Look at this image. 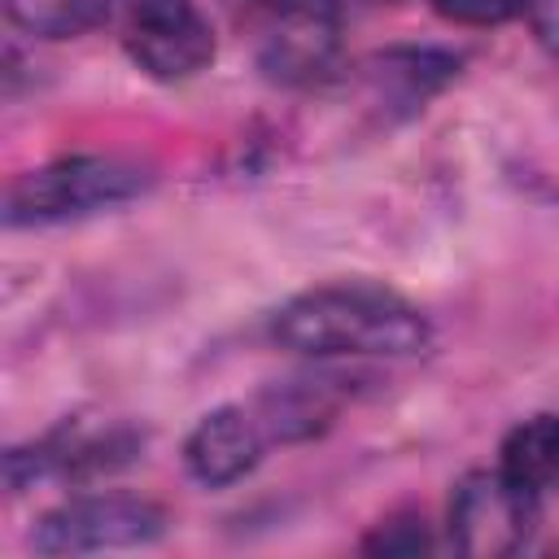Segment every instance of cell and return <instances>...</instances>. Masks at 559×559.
<instances>
[{"instance_id":"12","label":"cell","mask_w":559,"mask_h":559,"mask_svg":"<svg viewBox=\"0 0 559 559\" xmlns=\"http://www.w3.org/2000/svg\"><path fill=\"white\" fill-rule=\"evenodd\" d=\"M118 0H4V17L35 39H74L100 26Z\"/></svg>"},{"instance_id":"11","label":"cell","mask_w":559,"mask_h":559,"mask_svg":"<svg viewBox=\"0 0 559 559\" xmlns=\"http://www.w3.org/2000/svg\"><path fill=\"white\" fill-rule=\"evenodd\" d=\"M459 74V57L437 52V48H393L380 52L371 61V83L380 96H389L393 105H424L432 92H441L450 79Z\"/></svg>"},{"instance_id":"5","label":"cell","mask_w":559,"mask_h":559,"mask_svg":"<svg viewBox=\"0 0 559 559\" xmlns=\"http://www.w3.org/2000/svg\"><path fill=\"white\" fill-rule=\"evenodd\" d=\"M345 17L336 0H280L262 9L258 66L271 83L314 87L341 66Z\"/></svg>"},{"instance_id":"9","label":"cell","mask_w":559,"mask_h":559,"mask_svg":"<svg viewBox=\"0 0 559 559\" xmlns=\"http://www.w3.org/2000/svg\"><path fill=\"white\" fill-rule=\"evenodd\" d=\"M336 389L328 380H288L262 393L258 419L271 441H310L336 419Z\"/></svg>"},{"instance_id":"4","label":"cell","mask_w":559,"mask_h":559,"mask_svg":"<svg viewBox=\"0 0 559 559\" xmlns=\"http://www.w3.org/2000/svg\"><path fill=\"white\" fill-rule=\"evenodd\" d=\"M537 528V493L515 485L498 463L463 472L445 502V542L467 559L520 555Z\"/></svg>"},{"instance_id":"6","label":"cell","mask_w":559,"mask_h":559,"mask_svg":"<svg viewBox=\"0 0 559 559\" xmlns=\"http://www.w3.org/2000/svg\"><path fill=\"white\" fill-rule=\"evenodd\" d=\"M131 66L157 83H188L210 70L218 39L197 0H131L122 17Z\"/></svg>"},{"instance_id":"3","label":"cell","mask_w":559,"mask_h":559,"mask_svg":"<svg viewBox=\"0 0 559 559\" xmlns=\"http://www.w3.org/2000/svg\"><path fill=\"white\" fill-rule=\"evenodd\" d=\"M166 511L153 498L122 493V489H96L74 493L57 507H48L31 528L35 555H100V550H140L162 542Z\"/></svg>"},{"instance_id":"13","label":"cell","mask_w":559,"mask_h":559,"mask_svg":"<svg viewBox=\"0 0 559 559\" xmlns=\"http://www.w3.org/2000/svg\"><path fill=\"white\" fill-rule=\"evenodd\" d=\"M367 555H424L432 550V533L424 515H389L362 537Z\"/></svg>"},{"instance_id":"14","label":"cell","mask_w":559,"mask_h":559,"mask_svg":"<svg viewBox=\"0 0 559 559\" xmlns=\"http://www.w3.org/2000/svg\"><path fill=\"white\" fill-rule=\"evenodd\" d=\"M432 9L454 26H502L528 13V0H432Z\"/></svg>"},{"instance_id":"1","label":"cell","mask_w":559,"mask_h":559,"mask_svg":"<svg viewBox=\"0 0 559 559\" xmlns=\"http://www.w3.org/2000/svg\"><path fill=\"white\" fill-rule=\"evenodd\" d=\"M271 341L306 358H415L432 341L428 314L371 280H336L293 293L271 314Z\"/></svg>"},{"instance_id":"10","label":"cell","mask_w":559,"mask_h":559,"mask_svg":"<svg viewBox=\"0 0 559 559\" xmlns=\"http://www.w3.org/2000/svg\"><path fill=\"white\" fill-rule=\"evenodd\" d=\"M498 467L537 498L559 489V415L537 411V415L511 424L498 445Z\"/></svg>"},{"instance_id":"7","label":"cell","mask_w":559,"mask_h":559,"mask_svg":"<svg viewBox=\"0 0 559 559\" xmlns=\"http://www.w3.org/2000/svg\"><path fill=\"white\" fill-rule=\"evenodd\" d=\"M144 450V432H135L131 424H61L48 437H39L26 450H9L4 454V476L9 489L22 493L26 485L39 480H70V485H87L100 480L127 463H135Z\"/></svg>"},{"instance_id":"2","label":"cell","mask_w":559,"mask_h":559,"mask_svg":"<svg viewBox=\"0 0 559 559\" xmlns=\"http://www.w3.org/2000/svg\"><path fill=\"white\" fill-rule=\"evenodd\" d=\"M148 188V170L114 153H66L44 166H31L4 188L9 227H52L92 218L135 201Z\"/></svg>"},{"instance_id":"8","label":"cell","mask_w":559,"mask_h":559,"mask_svg":"<svg viewBox=\"0 0 559 559\" xmlns=\"http://www.w3.org/2000/svg\"><path fill=\"white\" fill-rule=\"evenodd\" d=\"M266 428L258 419V411L223 402L214 411H205L188 437H183V472L201 485V489H227L236 480H245L262 454H266Z\"/></svg>"},{"instance_id":"15","label":"cell","mask_w":559,"mask_h":559,"mask_svg":"<svg viewBox=\"0 0 559 559\" xmlns=\"http://www.w3.org/2000/svg\"><path fill=\"white\" fill-rule=\"evenodd\" d=\"M528 22L537 44L559 61V0H528Z\"/></svg>"}]
</instances>
